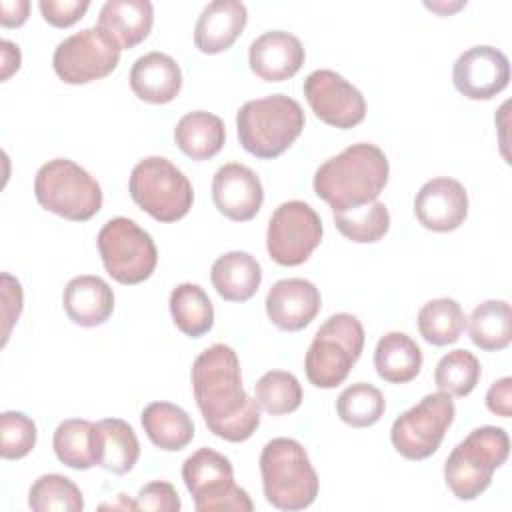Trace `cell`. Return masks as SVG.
Returning a JSON list of instances; mask_svg holds the SVG:
<instances>
[{
	"label": "cell",
	"mask_w": 512,
	"mask_h": 512,
	"mask_svg": "<svg viewBox=\"0 0 512 512\" xmlns=\"http://www.w3.org/2000/svg\"><path fill=\"white\" fill-rule=\"evenodd\" d=\"M96 422L82 418H68L54 430L52 448L56 458L72 470H88L98 466L96 454Z\"/></svg>",
	"instance_id": "cell-29"
},
{
	"label": "cell",
	"mask_w": 512,
	"mask_h": 512,
	"mask_svg": "<svg viewBox=\"0 0 512 512\" xmlns=\"http://www.w3.org/2000/svg\"><path fill=\"white\" fill-rule=\"evenodd\" d=\"M154 24V6L148 0H108L98 14V28L112 38L120 50L144 42Z\"/></svg>",
	"instance_id": "cell-23"
},
{
	"label": "cell",
	"mask_w": 512,
	"mask_h": 512,
	"mask_svg": "<svg viewBox=\"0 0 512 512\" xmlns=\"http://www.w3.org/2000/svg\"><path fill=\"white\" fill-rule=\"evenodd\" d=\"M22 286L20 282L10 276L8 272L2 274V318H4V336H2V346L8 342L10 330L14 326V322L20 318L22 312Z\"/></svg>",
	"instance_id": "cell-41"
},
{
	"label": "cell",
	"mask_w": 512,
	"mask_h": 512,
	"mask_svg": "<svg viewBox=\"0 0 512 512\" xmlns=\"http://www.w3.org/2000/svg\"><path fill=\"white\" fill-rule=\"evenodd\" d=\"M120 46L98 26L64 38L52 56L56 76L66 84H88L112 74L120 62Z\"/></svg>",
	"instance_id": "cell-13"
},
{
	"label": "cell",
	"mask_w": 512,
	"mask_h": 512,
	"mask_svg": "<svg viewBox=\"0 0 512 512\" xmlns=\"http://www.w3.org/2000/svg\"><path fill=\"white\" fill-rule=\"evenodd\" d=\"M36 424L30 416L16 410L0 414V454L4 460H20L36 446Z\"/></svg>",
	"instance_id": "cell-38"
},
{
	"label": "cell",
	"mask_w": 512,
	"mask_h": 512,
	"mask_svg": "<svg viewBox=\"0 0 512 512\" xmlns=\"http://www.w3.org/2000/svg\"><path fill=\"white\" fill-rule=\"evenodd\" d=\"M66 316L84 328L104 324L114 312V292L106 280L94 274L72 278L62 292Z\"/></svg>",
	"instance_id": "cell-22"
},
{
	"label": "cell",
	"mask_w": 512,
	"mask_h": 512,
	"mask_svg": "<svg viewBox=\"0 0 512 512\" xmlns=\"http://www.w3.org/2000/svg\"><path fill=\"white\" fill-rule=\"evenodd\" d=\"M452 82L470 100H490L510 82L508 56L494 46H472L456 58Z\"/></svg>",
	"instance_id": "cell-15"
},
{
	"label": "cell",
	"mask_w": 512,
	"mask_h": 512,
	"mask_svg": "<svg viewBox=\"0 0 512 512\" xmlns=\"http://www.w3.org/2000/svg\"><path fill=\"white\" fill-rule=\"evenodd\" d=\"M256 402L262 410L272 416L290 414L302 404V386L292 372L286 370H270L260 376L254 384Z\"/></svg>",
	"instance_id": "cell-37"
},
{
	"label": "cell",
	"mask_w": 512,
	"mask_h": 512,
	"mask_svg": "<svg viewBox=\"0 0 512 512\" xmlns=\"http://www.w3.org/2000/svg\"><path fill=\"white\" fill-rule=\"evenodd\" d=\"M210 280L220 298L228 302H246L260 288L262 268L252 254L232 250L214 260Z\"/></svg>",
	"instance_id": "cell-24"
},
{
	"label": "cell",
	"mask_w": 512,
	"mask_h": 512,
	"mask_svg": "<svg viewBox=\"0 0 512 512\" xmlns=\"http://www.w3.org/2000/svg\"><path fill=\"white\" fill-rule=\"evenodd\" d=\"M96 244L106 272L120 284H140L156 270V244L152 236L130 218H110L100 228Z\"/></svg>",
	"instance_id": "cell-9"
},
{
	"label": "cell",
	"mask_w": 512,
	"mask_h": 512,
	"mask_svg": "<svg viewBox=\"0 0 512 512\" xmlns=\"http://www.w3.org/2000/svg\"><path fill=\"white\" fill-rule=\"evenodd\" d=\"M30 2L28 0H2L0 2V22L4 28H18L28 20Z\"/></svg>",
	"instance_id": "cell-43"
},
{
	"label": "cell",
	"mask_w": 512,
	"mask_h": 512,
	"mask_svg": "<svg viewBox=\"0 0 512 512\" xmlns=\"http://www.w3.org/2000/svg\"><path fill=\"white\" fill-rule=\"evenodd\" d=\"M130 88L148 104H168L180 94L182 70L172 56L148 52L132 64Z\"/></svg>",
	"instance_id": "cell-21"
},
{
	"label": "cell",
	"mask_w": 512,
	"mask_h": 512,
	"mask_svg": "<svg viewBox=\"0 0 512 512\" xmlns=\"http://www.w3.org/2000/svg\"><path fill=\"white\" fill-rule=\"evenodd\" d=\"M454 416L456 406L450 394L440 390L426 394L418 404L394 420L390 442L400 456L408 460H426L440 448Z\"/></svg>",
	"instance_id": "cell-11"
},
{
	"label": "cell",
	"mask_w": 512,
	"mask_h": 512,
	"mask_svg": "<svg viewBox=\"0 0 512 512\" xmlns=\"http://www.w3.org/2000/svg\"><path fill=\"white\" fill-rule=\"evenodd\" d=\"M510 452L508 432L500 426L474 428L444 462V482L458 500L478 498Z\"/></svg>",
	"instance_id": "cell-5"
},
{
	"label": "cell",
	"mask_w": 512,
	"mask_h": 512,
	"mask_svg": "<svg viewBox=\"0 0 512 512\" xmlns=\"http://www.w3.org/2000/svg\"><path fill=\"white\" fill-rule=\"evenodd\" d=\"M384 410V394L368 382H356L344 388L336 400L338 418L352 428H368L376 424L384 416Z\"/></svg>",
	"instance_id": "cell-33"
},
{
	"label": "cell",
	"mask_w": 512,
	"mask_h": 512,
	"mask_svg": "<svg viewBox=\"0 0 512 512\" xmlns=\"http://www.w3.org/2000/svg\"><path fill=\"white\" fill-rule=\"evenodd\" d=\"M136 510H150V512H178L180 498L176 488L164 480H152L138 490L134 500Z\"/></svg>",
	"instance_id": "cell-39"
},
{
	"label": "cell",
	"mask_w": 512,
	"mask_h": 512,
	"mask_svg": "<svg viewBox=\"0 0 512 512\" xmlns=\"http://www.w3.org/2000/svg\"><path fill=\"white\" fill-rule=\"evenodd\" d=\"M480 374L482 368L478 358L472 352L458 348L440 358L434 370V384L440 392L464 398L476 388Z\"/></svg>",
	"instance_id": "cell-36"
},
{
	"label": "cell",
	"mask_w": 512,
	"mask_h": 512,
	"mask_svg": "<svg viewBox=\"0 0 512 512\" xmlns=\"http://www.w3.org/2000/svg\"><path fill=\"white\" fill-rule=\"evenodd\" d=\"M174 140L188 158L198 162L210 160L222 150L226 142V128L216 114L194 110L178 120Z\"/></svg>",
	"instance_id": "cell-26"
},
{
	"label": "cell",
	"mask_w": 512,
	"mask_h": 512,
	"mask_svg": "<svg viewBox=\"0 0 512 512\" xmlns=\"http://www.w3.org/2000/svg\"><path fill=\"white\" fill-rule=\"evenodd\" d=\"M42 18L54 28H68L76 24L90 8L88 0H40Z\"/></svg>",
	"instance_id": "cell-40"
},
{
	"label": "cell",
	"mask_w": 512,
	"mask_h": 512,
	"mask_svg": "<svg viewBox=\"0 0 512 512\" xmlns=\"http://www.w3.org/2000/svg\"><path fill=\"white\" fill-rule=\"evenodd\" d=\"M304 124L302 106L286 94L248 100L236 114L240 146L262 160L284 154L302 134Z\"/></svg>",
	"instance_id": "cell-3"
},
{
	"label": "cell",
	"mask_w": 512,
	"mask_h": 512,
	"mask_svg": "<svg viewBox=\"0 0 512 512\" xmlns=\"http://www.w3.org/2000/svg\"><path fill=\"white\" fill-rule=\"evenodd\" d=\"M0 58H2V72L0 78L8 80L20 68V48L10 40H0Z\"/></svg>",
	"instance_id": "cell-44"
},
{
	"label": "cell",
	"mask_w": 512,
	"mask_h": 512,
	"mask_svg": "<svg viewBox=\"0 0 512 512\" xmlns=\"http://www.w3.org/2000/svg\"><path fill=\"white\" fill-rule=\"evenodd\" d=\"M306 52L302 42L284 30L260 34L248 50L250 70L266 82H284L304 64Z\"/></svg>",
	"instance_id": "cell-19"
},
{
	"label": "cell",
	"mask_w": 512,
	"mask_h": 512,
	"mask_svg": "<svg viewBox=\"0 0 512 512\" xmlns=\"http://www.w3.org/2000/svg\"><path fill=\"white\" fill-rule=\"evenodd\" d=\"M486 406L492 414L510 418L512 414V378L504 376L496 380L486 392Z\"/></svg>",
	"instance_id": "cell-42"
},
{
	"label": "cell",
	"mask_w": 512,
	"mask_h": 512,
	"mask_svg": "<svg viewBox=\"0 0 512 512\" xmlns=\"http://www.w3.org/2000/svg\"><path fill=\"white\" fill-rule=\"evenodd\" d=\"M364 350V328L354 314H332L314 334L304 358L312 386L330 390L340 386Z\"/></svg>",
	"instance_id": "cell-6"
},
{
	"label": "cell",
	"mask_w": 512,
	"mask_h": 512,
	"mask_svg": "<svg viewBox=\"0 0 512 512\" xmlns=\"http://www.w3.org/2000/svg\"><path fill=\"white\" fill-rule=\"evenodd\" d=\"M170 314L176 328L190 336L200 338L210 332L214 324V308L202 286L192 282H182L170 292Z\"/></svg>",
	"instance_id": "cell-30"
},
{
	"label": "cell",
	"mask_w": 512,
	"mask_h": 512,
	"mask_svg": "<svg viewBox=\"0 0 512 512\" xmlns=\"http://www.w3.org/2000/svg\"><path fill=\"white\" fill-rule=\"evenodd\" d=\"M266 500L278 510H304L318 496V474L304 446L294 438H272L260 454Z\"/></svg>",
	"instance_id": "cell-4"
},
{
	"label": "cell",
	"mask_w": 512,
	"mask_h": 512,
	"mask_svg": "<svg viewBox=\"0 0 512 512\" xmlns=\"http://www.w3.org/2000/svg\"><path fill=\"white\" fill-rule=\"evenodd\" d=\"M468 320L470 340L486 352L504 350L512 340V310L506 300H484Z\"/></svg>",
	"instance_id": "cell-31"
},
{
	"label": "cell",
	"mask_w": 512,
	"mask_h": 512,
	"mask_svg": "<svg viewBox=\"0 0 512 512\" xmlns=\"http://www.w3.org/2000/svg\"><path fill=\"white\" fill-rule=\"evenodd\" d=\"M322 240V220L318 212L302 202H282L268 220L266 250L280 266H300Z\"/></svg>",
	"instance_id": "cell-12"
},
{
	"label": "cell",
	"mask_w": 512,
	"mask_h": 512,
	"mask_svg": "<svg viewBox=\"0 0 512 512\" xmlns=\"http://www.w3.org/2000/svg\"><path fill=\"white\" fill-rule=\"evenodd\" d=\"M302 90L316 118L328 126L348 130L366 118V100L362 92L334 70L310 72Z\"/></svg>",
	"instance_id": "cell-14"
},
{
	"label": "cell",
	"mask_w": 512,
	"mask_h": 512,
	"mask_svg": "<svg viewBox=\"0 0 512 512\" xmlns=\"http://www.w3.org/2000/svg\"><path fill=\"white\" fill-rule=\"evenodd\" d=\"M192 392L208 430L228 442L248 440L260 426V406L242 386L240 360L228 344H212L192 364Z\"/></svg>",
	"instance_id": "cell-1"
},
{
	"label": "cell",
	"mask_w": 512,
	"mask_h": 512,
	"mask_svg": "<svg viewBox=\"0 0 512 512\" xmlns=\"http://www.w3.org/2000/svg\"><path fill=\"white\" fill-rule=\"evenodd\" d=\"M132 200L158 222L184 218L194 202L190 180L168 158L148 156L140 160L128 180Z\"/></svg>",
	"instance_id": "cell-8"
},
{
	"label": "cell",
	"mask_w": 512,
	"mask_h": 512,
	"mask_svg": "<svg viewBox=\"0 0 512 512\" xmlns=\"http://www.w3.org/2000/svg\"><path fill=\"white\" fill-rule=\"evenodd\" d=\"M466 326V314L454 298H434L418 312L420 336L432 346L454 344Z\"/></svg>",
	"instance_id": "cell-32"
},
{
	"label": "cell",
	"mask_w": 512,
	"mask_h": 512,
	"mask_svg": "<svg viewBox=\"0 0 512 512\" xmlns=\"http://www.w3.org/2000/svg\"><path fill=\"white\" fill-rule=\"evenodd\" d=\"M390 174L386 154L370 142H358L328 158L314 174V192L332 212L370 204L384 190Z\"/></svg>",
	"instance_id": "cell-2"
},
{
	"label": "cell",
	"mask_w": 512,
	"mask_h": 512,
	"mask_svg": "<svg viewBox=\"0 0 512 512\" xmlns=\"http://www.w3.org/2000/svg\"><path fill=\"white\" fill-rule=\"evenodd\" d=\"M212 200L228 220L248 222L262 208L264 188L252 168L240 162H228L212 178Z\"/></svg>",
	"instance_id": "cell-16"
},
{
	"label": "cell",
	"mask_w": 512,
	"mask_h": 512,
	"mask_svg": "<svg viewBox=\"0 0 512 512\" xmlns=\"http://www.w3.org/2000/svg\"><path fill=\"white\" fill-rule=\"evenodd\" d=\"M38 204L66 220L86 222L102 208L100 184L74 160L54 158L40 166L34 178Z\"/></svg>",
	"instance_id": "cell-7"
},
{
	"label": "cell",
	"mask_w": 512,
	"mask_h": 512,
	"mask_svg": "<svg viewBox=\"0 0 512 512\" xmlns=\"http://www.w3.org/2000/svg\"><path fill=\"white\" fill-rule=\"evenodd\" d=\"M182 480L198 512H250L254 508L248 492L234 484L232 462L212 448H200L184 460Z\"/></svg>",
	"instance_id": "cell-10"
},
{
	"label": "cell",
	"mask_w": 512,
	"mask_h": 512,
	"mask_svg": "<svg viewBox=\"0 0 512 512\" xmlns=\"http://www.w3.org/2000/svg\"><path fill=\"white\" fill-rule=\"evenodd\" d=\"M414 214L426 230L452 232L460 228L468 216V192L454 178H432L418 190Z\"/></svg>",
	"instance_id": "cell-17"
},
{
	"label": "cell",
	"mask_w": 512,
	"mask_h": 512,
	"mask_svg": "<svg viewBox=\"0 0 512 512\" xmlns=\"http://www.w3.org/2000/svg\"><path fill=\"white\" fill-rule=\"evenodd\" d=\"M140 420L146 436L160 450L178 452L194 438L192 418L172 402H150L142 410Z\"/></svg>",
	"instance_id": "cell-25"
},
{
	"label": "cell",
	"mask_w": 512,
	"mask_h": 512,
	"mask_svg": "<svg viewBox=\"0 0 512 512\" xmlns=\"http://www.w3.org/2000/svg\"><path fill=\"white\" fill-rule=\"evenodd\" d=\"M98 466L112 474L130 472L140 458V444L134 428L120 418L96 422Z\"/></svg>",
	"instance_id": "cell-28"
},
{
	"label": "cell",
	"mask_w": 512,
	"mask_h": 512,
	"mask_svg": "<svg viewBox=\"0 0 512 512\" xmlns=\"http://www.w3.org/2000/svg\"><path fill=\"white\" fill-rule=\"evenodd\" d=\"M28 506L34 512H80L84 508V496L70 478L42 474L30 486Z\"/></svg>",
	"instance_id": "cell-35"
},
{
	"label": "cell",
	"mask_w": 512,
	"mask_h": 512,
	"mask_svg": "<svg viewBox=\"0 0 512 512\" xmlns=\"http://www.w3.org/2000/svg\"><path fill=\"white\" fill-rule=\"evenodd\" d=\"M334 224L348 240L372 244L386 236L390 228V212L380 200H374L352 210L334 212Z\"/></svg>",
	"instance_id": "cell-34"
},
{
	"label": "cell",
	"mask_w": 512,
	"mask_h": 512,
	"mask_svg": "<svg viewBox=\"0 0 512 512\" xmlns=\"http://www.w3.org/2000/svg\"><path fill=\"white\" fill-rule=\"evenodd\" d=\"M266 314L284 332L306 328L320 312V290L304 278H284L272 284L266 294Z\"/></svg>",
	"instance_id": "cell-18"
},
{
	"label": "cell",
	"mask_w": 512,
	"mask_h": 512,
	"mask_svg": "<svg viewBox=\"0 0 512 512\" xmlns=\"http://www.w3.org/2000/svg\"><path fill=\"white\" fill-rule=\"evenodd\" d=\"M248 22V10L238 0H214L200 12L194 26V44L202 54L228 50Z\"/></svg>",
	"instance_id": "cell-20"
},
{
	"label": "cell",
	"mask_w": 512,
	"mask_h": 512,
	"mask_svg": "<svg viewBox=\"0 0 512 512\" xmlns=\"http://www.w3.org/2000/svg\"><path fill=\"white\" fill-rule=\"evenodd\" d=\"M374 368L384 382L406 384L422 368V350L406 332H388L376 344Z\"/></svg>",
	"instance_id": "cell-27"
}]
</instances>
